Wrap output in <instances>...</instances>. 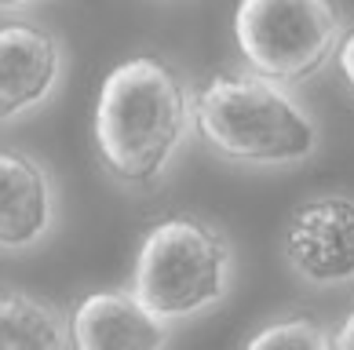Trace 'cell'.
<instances>
[{
    "label": "cell",
    "mask_w": 354,
    "mask_h": 350,
    "mask_svg": "<svg viewBox=\"0 0 354 350\" xmlns=\"http://www.w3.org/2000/svg\"><path fill=\"white\" fill-rule=\"evenodd\" d=\"M194 132V92L172 62L136 55L106 73L91 113L95 157L124 190L165 183Z\"/></svg>",
    "instance_id": "cell-1"
},
{
    "label": "cell",
    "mask_w": 354,
    "mask_h": 350,
    "mask_svg": "<svg viewBox=\"0 0 354 350\" xmlns=\"http://www.w3.org/2000/svg\"><path fill=\"white\" fill-rule=\"evenodd\" d=\"M194 132L223 161L292 168L322 150V124L292 84L256 70H216L194 88Z\"/></svg>",
    "instance_id": "cell-2"
},
{
    "label": "cell",
    "mask_w": 354,
    "mask_h": 350,
    "mask_svg": "<svg viewBox=\"0 0 354 350\" xmlns=\"http://www.w3.org/2000/svg\"><path fill=\"white\" fill-rule=\"evenodd\" d=\"M234 274V249L219 226L198 215H168L142 233L132 292L153 318L176 329L227 300Z\"/></svg>",
    "instance_id": "cell-3"
},
{
    "label": "cell",
    "mask_w": 354,
    "mask_h": 350,
    "mask_svg": "<svg viewBox=\"0 0 354 350\" xmlns=\"http://www.w3.org/2000/svg\"><path fill=\"white\" fill-rule=\"evenodd\" d=\"M344 30L336 0H238L234 11L245 66L292 88L329 66Z\"/></svg>",
    "instance_id": "cell-4"
},
{
    "label": "cell",
    "mask_w": 354,
    "mask_h": 350,
    "mask_svg": "<svg viewBox=\"0 0 354 350\" xmlns=\"http://www.w3.org/2000/svg\"><path fill=\"white\" fill-rule=\"evenodd\" d=\"M288 270L314 289L354 284V197L318 193L292 212L281 237Z\"/></svg>",
    "instance_id": "cell-5"
},
{
    "label": "cell",
    "mask_w": 354,
    "mask_h": 350,
    "mask_svg": "<svg viewBox=\"0 0 354 350\" xmlns=\"http://www.w3.org/2000/svg\"><path fill=\"white\" fill-rule=\"evenodd\" d=\"M66 81V48L41 22H0V124L44 110Z\"/></svg>",
    "instance_id": "cell-6"
},
{
    "label": "cell",
    "mask_w": 354,
    "mask_h": 350,
    "mask_svg": "<svg viewBox=\"0 0 354 350\" xmlns=\"http://www.w3.org/2000/svg\"><path fill=\"white\" fill-rule=\"evenodd\" d=\"M62 193L51 168L30 150L0 146V252H33L55 233Z\"/></svg>",
    "instance_id": "cell-7"
},
{
    "label": "cell",
    "mask_w": 354,
    "mask_h": 350,
    "mask_svg": "<svg viewBox=\"0 0 354 350\" xmlns=\"http://www.w3.org/2000/svg\"><path fill=\"white\" fill-rule=\"evenodd\" d=\"M172 340V325L153 318L132 289L88 292L70 310L73 350H157Z\"/></svg>",
    "instance_id": "cell-8"
},
{
    "label": "cell",
    "mask_w": 354,
    "mask_h": 350,
    "mask_svg": "<svg viewBox=\"0 0 354 350\" xmlns=\"http://www.w3.org/2000/svg\"><path fill=\"white\" fill-rule=\"evenodd\" d=\"M11 347H70V314L22 289H0V350Z\"/></svg>",
    "instance_id": "cell-9"
},
{
    "label": "cell",
    "mask_w": 354,
    "mask_h": 350,
    "mask_svg": "<svg viewBox=\"0 0 354 350\" xmlns=\"http://www.w3.org/2000/svg\"><path fill=\"white\" fill-rule=\"evenodd\" d=\"M333 332L310 314H285L248 336V350H329Z\"/></svg>",
    "instance_id": "cell-10"
},
{
    "label": "cell",
    "mask_w": 354,
    "mask_h": 350,
    "mask_svg": "<svg viewBox=\"0 0 354 350\" xmlns=\"http://www.w3.org/2000/svg\"><path fill=\"white\" fill-rule=\"evenodd\" d=\"M333 66L339 73V81H344V88L354 95V26L351 30H344V37H339V48L333 55Z\"/></svg>",
    "instance_id": "cell-11"
},
{
    "label": "cell",
    "mask_w": 354,
    "mask_h": 350,
    "mask_svg": "<svg viewBox=\"0 0 354 350\" xmlns=\"http://www.w3.org/2000/svg\"><path fill=\"white\" fill-rule=\"evenodd\" d=\"M333 347L336 350H354V307L347 310V318L339 321V329L333 332Z\"/></svg>",
    "instance_id": "cell-12"
},
{
    "label": "cell",
    "mask_w": 354,
    "mask_h": 350,
    "mask_svg": "<svg viewBox=\"0 0 354 350\" xmlns=\"http://www.w3.org/2000/svg\"><path fill=\"white\" fill-rule=\"evenodd\" d=\"M44 0H0V15H19V11H30Z\"/></svg>",
    "instance_id": "cell-13"
}]
</instances>
